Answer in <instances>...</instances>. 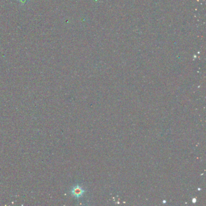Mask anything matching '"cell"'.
<instances>
[{
    "instance_id": "obj_1",
    "label": "cell",
    "mask_w": 206,
    "mask_h": 206,
    "mask_svg": "<svg viewBox=\"0 0 206 206\" xmlns=\"http://www.w3.org/2000/svg\"><path fill=\"white\" fill-rule=\"evenodd\" d=\"M71 192V194L73 195V196L76 198H79L82 196L84 192H85V191H84L81 186H76L73 188Z\"/></svg>"
},
{
    "instance_id": "obj_2",
    "label": "cell",
    "mask_w": 206,
    "mask_h": 206,
    "mask_svg": "<svg viewBox=\"0 0 206 206\" xmlns=\"http://www.w3.org/2000/svg\"><path fill=\"white\" fill-rule=\"evenodd\" d=\"M21 2H23V3H25L26 0H20Z\"/></svg>"
}]
</instances>
